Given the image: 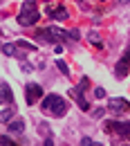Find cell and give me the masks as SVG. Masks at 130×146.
<instances>
[{
  "instance_id": "obj_14",
  "label": "cell",
  "mask_w": 130,
  "mask_h": 146,
  "mask_svg": "<svg viewBox=\"0 0 130 146\" xmlns=\"http://www.w3.org/2000/svg\"><path fill=\"white\" fill-rule=\"evenodd\" d=\"M18 45L22 50H32V52H36V45L34 43H27V40H18Z\"/></svg>"
},
{
  "instance_id": "obj_3",
  "label": "cell",
  "mask_w": 130,
  "mask_h": 146,
  "mask_svg": "<svg viewBox=\"0 0 130 146\" xmlns=\"http://www.w3.org/2000/svg\"><path fill=\"white\" fill-rule=\"evenodd\" d=\"M40 38L47 40V43H58L61 38H65V32H61V29H56V27H45V29L40 32Z\"/></svg>"
},
{
  "instance_id": "obj_6",
  "label": "cell",
  "mask_w": 130,
  "mask_h": 146,
  "mask_svg": "<svg viewBox=\"0 0 130 146\" xmlns=\"http://www.w3.org/2000/svg\"><path fill=\"white\" fill-rule=\"evenodd\" d=\"M108 106H110V110H114V112H126V110L130 108V101L119 99V97H112L110 101H108Z\"/></svg>"
},
{
  "instance_id": "obj_11",
  "label": "cell",
  "mask_w": 130,
  "mask_h": 146,
  "mask_svg": "<svg viewBox=\"0 0 130 146\" xmlns=\"http://www.w3.org/2000/svg\"><path fill=\"white\" fill-rule=\"evenodd\" d=\"M52 18L65 20V18H67V9H65V7H58V9H54V11H52Z\"/></svg>"
},
{
  "instance_id": "obj_4",
  "label": "cell",
  "mask_w": 130,
  "mask_h": 146,
  "mask_svg": "<svg viewBox=\"0 0 130 146\" xmlns=\"http://www.w3.org/2000/svg\"><path fill=\"white\" fill-rule=\"evenodd\" d=\"M40 97H43V88H40L38 83H29V86H27V90H25V99H27V104H29V106H32V104H36Z\"/></svg>"
},
{
  "instance_id": "obj_5",
  "label": "cell",
  "mask_w": 130,
  "mask_h": 146,
  "mask_svg": "<svg viewBox=\"0 0 130 146\" xmlns=\"http://www.w3.org/2000/svg\"><path fill=\"white\" fill-rule=\"evenodd\" d=\"M128 63H130V45L126 47V54H123V58L117 63V68H114V74L119 76V79H123L126 74H128Z\"/></svg>"
},
{
  "instance_id": "obj_18",
  "label": "cell",
  "mask_w": 130,
  "mask_h": 146,
  "mask_svg": "<svg viewBox=\"0 0 130 146\" xmlns=\"http://www.w3.org/2000/svg\"><path fill=\"white\" fill-rule=\"evenodd\" d=\"M81 144H83V146H92V144H96V142H92L90 137H83V139H81Z\"/></svg>"
},
{
  "instance_id": "obj_8",
  "label": "cell",
  "mask_w": 130,
  "mask_h": 146,
  "mask_svg": "<svg viewBox=\"0 0 130 146\" xmlns=\"http://www.w3.org/2000/svg\"><path fill=\"white\" fill-rule=\"evenodd\" d=\"M5 54H9V56H16V58H20V61H25V54L20 52V45L18 43H9V45H2L0 47Z\"/></svg>"
},
{
  "instance_id": "obj_17",
  "label": "cell",
  "mask_w": 130,
  "mask_h": 146,
  "mask_svg": "<svg viewBox=\"0 0 130 146\" xmlns=\"http://www.w3.org/2000/svg\"><path fill=\"white\" fill-rule=\"evenodd\" d=\"M0 144H2V146H9V144H16V142H11V137H0Z\"/></svg>"
},
{
  "instance_id": "obj_20",
  "label": "cell",
  "mask_w": 130,
  "mask_h": 146,
  "mask_svg": "<svg viewBox=\"0 0 130 146\" xmlns=\"http://www.w3.org/2000/svg\"><path fill=\"white\" fill-rule=\"evenodd\" d=\"M119 2H121V5H128V2H130V0H119Z\"/></svg>"
},
{
  "instance_id": "obj_13",
  "label": "cell",
  "mask_w": 130,
  "mask_h": 146,
  "mask_svg": "<svg viewBox=\"0 0 130 146\" xmlns=\"http://www.w3.org/2000/svg\"><path fill=\"white\" fill-rule=\"evenodd\" d=\"M88 38H90V43H92V45H96V47H103V40L99 38V34H96V32H92Z\"/></svg>"
},
{
  "instance_id": "obj_12",
  "label": "cell",
  "mask_w": 130,
  "mask_h": 146,
  "mask_svg": "<svg viewBox=\"0 0 130 146\" xmlns=\"http://www.w3.org/2000/svg\"><path fill=\"white\" fill-rule=\"evenodd\" d=\"M0 92H2V97H5L7 104H14V94H11V90H9L7 86H0Z\"/></svg>"
},
{
  "instance_id": "obj_15",
  "label": "cell",
  "mask_w": 130,
  "mask_h": 146,
  "mask_svg": "<svg viewBox=\"0 0 130 146\" xmlns=\"http://www.w3.org/2000/svg\"><path fill=\"white\" fill-rule=\"evenodd\" d=\"M56 68H58V70H61V72L65 74V76H67V74H70V68H67V65H65V63H63V61H61V58H58V61H56Z\"/></svg>"
},
{
  "instance_id": "obj_10",
  "label": "cell",
  "mask_w": 130,
  "mask_h": 146,
  "mask_svg": "<svg viewBox=\"0 0 130 146\" xmlns=\"http://www.w3.org/2000/svg\"><path fill=\"white\" fill-rule=\"evenodd\" d=\"M14 112H16V108H14V104H11L9 108H5L2 112H0V124H5V121H9V119L14 117Z\"/></svg>"
},
{
  "instance_id": "obj_16",
  "label": "cell",
  "mask_w": 130,
  "mask_h": 146,
  "mask_svg": "<svg viewBox=\"0 0 130 146\" xmlns=\"http://www.w3.org/2000/svg\"><path fill=\"white\" fill-rule=\"evenodd\" d=\"M65 34H67V38H72V40H79V38H81V34H79L76 29H72V32H65Z\"/></svg>"
},
{
  "instance_id": "obj_19",
  "label": "cell",
  "mask_w": 130,
  "mask_h": 146,
  "mask_svg": "<svg viewBox=\"0 0 130 146\" xmlns=\"http://www.w3.org/2000/svg\"><path fill=\"white\" fill-rule=\"evenodd\" d=\"M94 94L101 99V97H106V90H103V88H96V90H94Z\"/></svg>"
},
{
  "instance_id": "obj_7",
  "label": "cell",
  "mask_w": 130,
  "mask_h": 146,
  "mask_svg": "<svg viewBox=\"0 0 130 146\" xmlns=\"http://www.w3.org/2000/svg\"><path fill=\"white\" fill-rule=\"evenodd\" d=\"M110 130L123 135V137H130V121H110Z\"/></svg>"
},
{
  "instance_id": "obj_1",
  "label": "cell",
  "mask_w": 130,
  "mask_h": 146,
  "mask_svg": "<svg viewBox=\"0 0 130 146\" xmlns=\"http://www.w3.org/2000/svg\"><path fill=\"white\" fill-rule=\"evenodd\" d=\"M40 14L36 9V0H25L22 7H20V14H18V25L22 27H29V25H36Z\"/></svg>"
},
{
  "instance_id": "obj_2",
  "label": "cell",
  "mask_w": 130,
  "mask_h": 146,
  "mask_svg": "<svg viewBox=\"0 0 130 146\" xmlns=\"http://www.w3.org/2000/svg\"><path fill=\"white\" fill-rule=\"evenodd\" d=\"M43 110L54 115V117H63L67 112V101L63 97H58V94H47L43 99Z\"/></svg>"
},
{
  "instance_id": "obj_9",
  "label": "cell",
  "mask_w": 130,
  "mask_h": 146,
  "mask_svg": "<svg viewBox=\"0 0 130 146\" xmlns=\"http://www.w3.org/2000/svg\"><path fill=\"white\" fill-rule=\"evenodd\" d=\"M7 128H9V133H14V135H20V133H25V121L22 119H9V124H7Z\"/></svg>"
}]
</instances>
